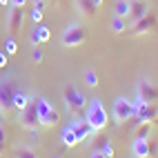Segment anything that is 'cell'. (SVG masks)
<instances>
[{
  "label": "cell",
  "instance_id": "2e32d148",
  "mask_svg": "<svg viewBox=\"0 0 158 158\" xmlns=\"http://www.w3.org/2000/svg\"><path fill=\"white\" fill-rule=\"evenodd\" d=\"M111 16L129 20V16H131V0H116L114 9H111Z\"/></svg>",
  "mask_w": 158,
  "mask_h": 158
},
{
  "label": "cell",
  "instance_id": "f1b7e54d",
  "mask_svg": "<svg viewBox=\"0 0 158 158\" xmlns=\"http://www.w3.org/2000/svg\"><path fill=\"white\" fill-rule=\"evenodd\" d=\"M31 2H34V9H40V11H45V7H47L49 0H31Z\"/></svg>",
  "mask_w": 158,
  "mask_h": 158
},
{
  "label": "cell",
  "instance_id": "30bf717a",
  "mask_svg": "<svg viewBox=\"0 0 158 158\" xmlns=\"http://www.w3.org/2000/svg\"><path fill=\"white\" fill-rule=\"evenodd\" d=\"M69 127H71V131L76 134V138H78V143H85L89 136H94V129L89 127V123L85 120V116L82 118H71V123H69Z\"/></svg>",
  "mask_w": 158,
  "mask_h": 158
},
{
  "label": "cell",
  "instance_id": "277c9868",
  "mask_svg": "<svg viewBox=\"0 0 158 158\" xmlns=\"http://www.w3.org/2000/svg\"><path fill=\"white\" fill-rule=\"evenodd\" d=\"M136 116V107H134V102L127 98V96H118V98H114V105H111V120L116 125H123V123H127L131 120Z\"/></svg>",
  "mask_w": 158,
  "mask_h": 158
},
{
  "label": "cell",
  "instance_id": "5bb4252c",
  "mask_svg": "<svg viewBox=\"0 0 158 158\" xmlns=\"http://www.w3.org/2000/svg\"><path fill=\"white\" fill-rule=\"evenodd\" d=\"M156 118H158V107H154V105H145V107H140L134 116V120L138 125L140 123H154Z\"/></svg>",
  "mask_w": 158,
  "mask_h": 158
},
{
  "label": "cell",
  "instance_id": "f546056e",
  "mask_svg": "<svg viewBox=\"0 0 158 158\" xmlns=\"http://www.w3.org/2000/svg\"><path fill=\"white\" fill-rule=\"evenodd\" d=\"M27 2H29V0H9V5H11V7H20V9H25Z\"/></svg>",
  "mask_w": 158,
  "mask_h": 158
},
{
  "label": "cell",
  "instance_id": "d6986e66",
  "mask_svg": "<svg viewBox=\"0 0 158 158\" xmlns=\"http://www.w3.org/2000/svg\"><path fill=\"white\" fill-rule=\"evenodd\" d=\"M60 143H62V147H67V149H71V147H76V145H78V138H76V134L71 131L69 125H67L65 129H62V134H60Z\"/></svg>",
  "mask_w": 158,
  "mask_h": 158
},
{
  "label": "cell",
  "instance_id": "7c38bea8",
  "mask_svg": "<svg viewBox=\"0 0 158 158\" xmlns=\"http://www.w3.org/2000/svg\"><path fill=\"white\" fill-rule=\"evenodd\" d=\"M131 156L134 158H152L154 156V145L149 143V138H134Z\"/></svg>",
  "mask_w": 158,
  "mask_h": 158
},
{
  "label": "cell",
  "instance_id": "3957f363",
  "mask_svg": "<svg viewBox=\"0 0 158 158\" xmlns=\"http://www.w3.org/2000/svg\"><path fill=\"white\" fill-rule=\"evenodd\" d=\"M36 114H38V125L40 127H56V125L60 123L58 109L43 96L36 98Z\"/></svg>",
  "mask_w": 158,
  "mask_h": 158
},
{
  "label": "cell",
  "instance_id": "83f0119b",
  "mask_svg": "<svg viewBox=\"0 0 158 158\" xmlns=\"http://www.w3.org/2000/svg\"><path fill=\"white\" fill-rule=\"evenodd\" d=\"M31 56H34V62H38V65H40V62L45 60V56H43V51H40L38 47H34V54H31Z\"/></svg>",
  "mask_w": 158,
  "mask_h": 158
},
{
  "label": "cell",
  "instance_id": "6da1fadb",
  "mask_svg": "<svg viewBox=\"0 0 158 158\" xmlns=\"http://www.w3.org/2000/svg\"><path fill=\"white\" fill-rule=\"evenodd\" d=\"M85 120L89 123V127L94 129V134L96 131H102L105 127H107L109 123V114L107 109H105V105L98 96H94L87 100V107H85Z\"/></svg>",
  "mask_w": 158,
  "mask_h": 158
},
{
  "label": "cell",
  "instance_id": "484cf974",
  "mask_svg": "<svg viewBox=\"0 0 158 158\" xmlns=\"http://www.w3.org/2000/svg\"><path fill=\"white\" fill-rule=\"evenodd\" d=\"M152 134V123H140L138 131H136V138H149Z\"/></svg>",
  "mask_w": 158,
  "mask_h": 158
},
{
  "label": "cell",
  "instance_id": "5b68a950",
  "mask_svg": "<svg viewBox=\"0 0 158 158\" xmlns=\"http://www.w3.org/2000/svg\"><path fill=\"white\" fill-rule=\"evenodd\" d=\"M62 100H65V107L71 111V114H78L80 109L87 107V96L82 94L80 89H76L73 85H67L65 89H62Z\"/></svg>",
  "mask_w": 158,
  "mask_h": 158
},
{
  "label": "cell",
  "instance_id": "836d02e7",
  "mask_svg": "<svg viewBox=\"0 0 158 158\" xmlns=\"http://www.w3.org/2000/svg\"><path fill=\"white\" fill-rule=\"evenodd\" d=\"M94 2H96V5H98V7H100V5H102V2H105V0H94Z\"/></svg>",
  "mask_w": 158,
  "mask_h": 158
},
{
  "label": "cell",
  "instance_id": "4dcf8cb0",
  "mask_svg": "<svg viewBox=\"0 0 158 158\" xmlns=\"http://www.w3.org/2000/svg\"><path fill=\"white\" fill-rule=\"evenodd\" d=\"M7 62H9V56L5 54V51H0V69H5Z\"/></svg>",
  "mask_w": 158,
  "mask_h": 158
},
{
  "label": "cell",
  "instance_id": "9c48e42d",
  "mask_svg": "<svg viewBox=\"0 0 158 158\" xmlns=\"http://www.w3.org/2000/svg\"><path fill=\"white\" fill-rule=\"evenodd\" d=\"M18 123L23 125L25 129H31V127H38V114H36V98L31 100L23 111H18Z\"/></svg>",
  "mask_w": 158,
  "mask_h": 158
},
{
  "label": "cell",
  "instance_id": "e0dca14e",
  "mask_svg": "<svg viewBox=\"0 0 158 158\" xmlns=\"http://www.w3.org/2000/svg\"><path fill=\"white\" fill-rule=\"evenodd\" d=\"M34 98H36V96H31L29 91H25V89H20V87H18L16 94H14V109H16V111H23Z\"/></svg>",
  "mask_w": 158,
  "mask_h": 158
},
{
  "label": "cell",
  "instance_id": "52a82bcc",
  "mask_svg": "<svg viewBox=\"0 0 158 158\" xmlns=\"http://www.w3.org/2000/svg\"><path fill=\"white\" fill-rule=\"evenodd\" d=\"M136 98L143 100V102H147V105H154L158 100V87L154 85L152 80L140 78L138 85H136Z\"/></svg>",
  "mask_w": 158,
  "mask_h": 158
},
{
  "label": "cell",
  "instance_id": "4fadbf2b",
  "mask_svg": "<svg viewBox=\"0 0 158 158\" xmlns=\"http://www.w3.org/2000/svg\"><path fill=\"white\" fill-rule=\"evenodd\" d=\"M49 38H51V29H49L47 25H43V23H38V25L34 27V31H31V45H34V47L45 45Z\"/></svg>",
  "mask_w": 158,
  "mask_h": 158
},
{
  "label": "cell",
  "instance_id": "ffe728a7",
  "mask_svg": "<svg viewBox=\"0 0 158 158\" xmlns=\"http://www.w3.org/2000/svg\"><path fill=\"white\" fill-rule=\"evenodd\" d=\"M94 149H100V152L105 154V158H114V156H116L114 145H111V140H109V138H100V143L94 147Z\"/></svg>",
  "mask_w": 158,
  "mask_h": 158
},
{
  "label": "cell",
  "instance_id": "8fae6325",
  "mask_svg": "<svg viewBox=\"0 0 158 158\" xmlns=\"http://www.w3.org/2000/svg\"><path fill=\"white\" fill-rule=\"evenodd\" d=\"M156 25H158V20H156V16L149 11L147 16H143L140 20H136L134 25H129V29H131L134 36H143V34H149V31H152Z\"/></svg>",
  "mask_w": 158,
  "mask_h": 158
},
{
  "label": "cell",
  "instance_id": "603a6c76",
  "mask_svg": "<svg viewBox=\"0 0 158 158\" xmlns=\"http://www.w3.org/2000/svg\"><path fill=\"white\" fill-rule=\"evenodd\" d=\"M14 156H16V158H38L36 152L31 149L29 145H18L16 149H14Z\"/></svg>",
  "mask_w": 158,
  "mask_h": 158
},
{
  "label": "cell",
  "instance_id": "ba28073f",
  "mask_svg": "<svg viewBox=\"0 0 158 158\" xmlns=\"http://www.w3.org/2000/svg\"><path fill=\"white\" fill-rule=\"evenodd\" d=\"M23 20H25V11H23V9L9 5V9H7V31H9V36H14V34L20 31Z\"/></svg>",
  "mask_w": 158,
  "mask_h": 158
},
{
  "label": "cell",
  "instance_id": "cb8c5ba5",
  "mask_svg": "<svg viewBox=\"0 0 158 158\" xmlns=\"http://www.w3.org/2000/svg\"><path fill=\"white\" fill-rule=\"evenodd\" d=\"M7 152V125H5V118L0 114V156Z\"/></svg>",
  "mask_w": 158,
  "mask_h": 158
},
{
  "label": "cell",
  "instance_id": "d4e9b609",
  "mask_svg": "<svg viewBox=\"0 0 158 158\" xmlns=\"http://www.w3.org/2000/svg\"><path fill=\"white\" fill-rule=\"evenodd\" d=\"M16 51H18V45H16V38H14V36H9V38L5 40V54H7V56H14Z\"/></svg>",
  "mask_w": 158,
  "mask_h": 158
},
{
  "label": "cell",
  "instance_id": "9a60e30c",
  "mask_svg": "<svg viewBox=\"0 0 158 158\" xmlns=\"http://www.w3.org/2000/svg\"><path fill=\"white\" fill-rule=\"evenodd\" d=\"M149 14V5L145 0H131V16H129V25H134L136 20H140L143 16Z\"/></svg>",
  "mask_w": 158,
  "mask_h": 158
},
{
  "label": "cell",
  "instance_id": "8992f818",
  "mask_svg": "<svg viewBox=\"0 0 158 158\" xmlns=\"http://www.w3.org/2000/svg\"><path fill=\"white\" fill-rule=\"evenodd\" d=\"M16 82L11 78H0V114H7L14 109V94H16Z\"/></svg>",
  "mask_w": 158,
  "mask_h": 158
},
{
  "label": "cell",
  "instance_id": "7a4b0ae2",
  "mask_svg": "<svg viewBox=\"0 0 158 158\" xmlns=\"http://www.w3.org/2000/svg\"><path fill=\"white\" fill-rule=\"evenodd\" d=\"M87 43V29L82 23H69L65 29H62V34H60V45L62 47H80V45H85Z\"/></svg>",
  "mask_w": 158,
  "mask_h": 158
},
{
  "label": "cell",
  "instance_id": "44dd1931",
  "mask_svg": "<svg viewBox=\"0 0 158 158\" xmlns=\"http://www.w3.org/2000/svg\"><path fill=\"white\" fill-rule=\"evenodd\" d=\"M109 27H111V31H114V34H125V31L129 29L127 20H125V18H116V16H111V23H109Z\"/></svg>",
  "mask_w": 158,
  "mask_h": 158
},
{
  "label": "cell",
  "instance_id": "d6a6232c",
  "mask_svg": "<svg viewBox=\"0 0 158 158\" xmlns=\"http://www.w3.org/2000/svg\"><path fill=\"white\" fill-rule=\"evenodd\" d=\"M0 5H5V7H9V0H0Z\"/></svg>",
  "mask_w": 158,
  "mask_h": 158
},
{
  "label": "cell",
  "instance_id": "7402d4cb",
  "mask_svg": "<svg viewBox=\"0 0 158 158\" xmlns=\"http://www.w3.org/2000/svg\"><path fill=\"white\" fill-rule=\"evenodd\" d=\"M82 80H85V85L87 87H98V73H96V69H91V67H87L85 69V73H82Z\"/></svg>",
  "mask_w": 158,
  "mask_h": 158
},
{
  "label": "cell",
  "instance_id": "ac0fdd59",
  "mask_svg": "<svg viewBox=\"0 0 158 158\" xmlns=\"http://www.w3.org/2000/svg\"><path fill=\"white\" fill-rule=\"evenodd\" d=\"M76 7H78L80 16H85V18H94L98 14V5L94 0H76Z\"/></svg>",
  "mask_w": 158,
  "mask_h": 158
},
{
  "label": "cell",
  "instance_id": "1f68e13d",
  "mask_svg": "<svg viewBox=\"0 0 158 158\" xmlns=\"http://www.w3.org/2000/svg\"><path fill=\"white\" fill-rule=\"evenodd\" d=\"M89 158H105V154H102V152H100V149H94V152H91V156H89Z\"/></svg>",
  "mask_w": 158,
  "mask_h": 158
},
{
  "label": "cell",
  "instance_id": "4316f807",
  "mask_svg": "<svg viewBox=\"0 0 158 158\" xmlns=\"http://www.w3.org/2000/svg\"><path fill=\"white\" fill-rule=\"evenodd\" d=\"M43 14H45V11H40V9H34V11H31V20H34L36 25H38V23H43Z\"/></svg>",
  "mask_w": 158,
  "mask_h": 158
},
{
  "label": "cell",
  "instance_id": "e575fe53",
  "mask_svg": "<svg viewBox=\"0 0 158 158\" xmlns=\"http://www.w3.org/2000/svg\"><path fill=\"white\" fill-rule=\"evenodd\" d=\"M56 158H60V156H56Z\"/></svg>",
  "mask_w": 158,
  "mask_h": 158
}]
</instances>
